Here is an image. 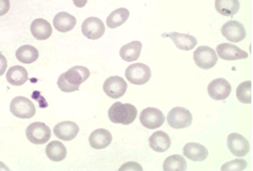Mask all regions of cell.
<instances>
[{"label":"cell","mask_w":253,"mask_h":171,"mask_svg":"<svg viewBox=\"0 0 253 171\" xmlns=\"http://www.w3.org/2000/svg\"><path fill=\"white\" fill-rule=\"evenodd\" d=\"M90 75L89 69L83 66H75L61 74L58 80V88L65 93L77 91L81 84L88 80Z\"/></svg>","instance_id":"obj_1"},{"label":"cell","mask_w":253,"mask_h":171,"mask_svg":"<svg viewBox=\"0 0 253 171\" xmlns=\"http://www.w3.org/2000/svg\"><path fill=\"white\" fill-rule=\"evenodd\" d=\"M137 115V108L129 103L116 102L108 110L110 121L115 124L129 125L135 121Z\"/></svg>","instance_id":"obj_2"},{"label":"cell","mask_w":253,"mask_h":171,"mask_svg":"<svg viewBox=\"0 0 253 171\" xmlns=\"http://www.w3.org/2000/svg\"><path fill=\"white\" fill-rule=\"evenodd\" d=\"M126 80L136 86H143L148 83L151 78V70L144 63H134L126 68L125 72Z\"/></svg>","instance_id":"obj_3"},{"label":"cell","mask_w":253,"mask_h":171,"mask_svg":"<svg viewBox=\"0 0 253 171\" xmlns=\"http://www.w3.org/2000/svg\"><path fill=\"white\" fill-rule=\"evenodd\" d=\"M167 123L174 129L186 128L193 123V115L187 109L175 107L167 115Z\"/></svg>","instance_id":"obj_4"},{"label":"cell","mask_w":253,"mask_h":171,"mask_svg":"<svg viewBox=\"0 0 253 171\" xmlns=\"http://www.w3.org/2000/svg\"><path fill=\"white\" fill-rule=\"evenodd\" d=\"M10 111L18 118L30 119L36 114V107L29 99L24 96H17L10 103Z\"/></svg>","instance_id":"obj_5"},{"label":"cell","mask_w":253,"mask_h":171,"mask_svg":"<svg viewBox=\"0 0 253 171\" xmlns=\"http://www.w3.org/2000/svg\"><path fill=\"white\" fill-rule=\"evenodd\" d=\"M193 59L199 68L208 70L216 65L218 56L213 48L208 46H201L193 52Z\"/></svg>","instance_id":"obj_6"},{"label":"cell","mask_w":253,"mask_h":171,"mask_svg":"<svg viewBox=\"0 0 253 171\" xmlns=\"http://www.w3.org/2000/svg\"><path fill=\"white\" fill-rule=\"evenodd\" d=\"M26 137L34 144H44L51 137V130L43 123H33L28 126L26 131Z\"/></svg>","instance_id":"obj_7"},{"label":"cell","mask_w":253,"mask_h":171,"mask_svg":"<svg viewBox=\"0 0 253 171\" xmlns=\"http://www.w3.org/2000/svg\"><path fill=\"white\" fill-rule=\"evenodd\" d=\"M140 123L148 129L159 128L165 123V116L162 111L154 107H148L143 110L139 117Z\"/></svg>","instance_id":"obj_8"},{"label":"cell","mask_w":253,"mask_h":171,"mask_svg":"<svg viewBox=\"0 0 253 171\" xmlns=\"http://www.w3.org/2000/svg\"><path fill=\"white\" fill-rule=\"evenodd\" d=\"M81 30L84 36L89 40H98L103 36L106 28L99 18L89 17L84 21Z\"/></svg>","instance_id":"obj_9"},{"label":"cell","mask_w":253,"mask_h":171,"mask_svg":"<svg viewBox=\"0 0 253 171\" xmlns=\"http://www.w3.org/2000/svg\"><path fill=\"white\" fill-rule=\"evenodd\" d=\"M127 85L125 80L119 76L108 78L103 85V90L107 96L112 99H118L124 96L126 91Z\"/></svg>","instance_id":"obj_10"},{"label":"cell","mask_w":253,"mask_h":171,"mask_svg":"<svg viewBox=\"0 0 253 171\" xmlns=\"http://www.w3.org/2000/svg\"><path fill=\"white\" fill-rule=\"evenodd\" d=\"M223 37L231 43H240L247 37L244 26L236 20H230L224 24L221 29Z\"/></svg>","instance_id":"obj_11"},{"label":"cell","mask_w":253,"mask_h":171,"mask_svg":"<svg viewBox=\"0 0 253 171\" xmlns=\"http://www.w3.org/2000/svg\"><path fill=\"white\" fill-rule=\"evenodd\" d=\"M208 93L214 100H224L230 96L231 86L227 80L219 78L211 81L208 86Z\"/></svg>","instance_id":"obj_12"},{"label":"cell","mask_w":253,"mask_h":171,"mask_svg":"<svg viewBox=\"0 0 253 171\" xmlns=\"http://www.w3.org/2000/svg\"><path fill=\"white\" fill-rule=\"evenodd\" d=\"M228 148L236 157H244L250 151V144L242 135L233 132L227 137Z\"/></svg>","instance_id":"obj_13"},{"label":"cell","mask_w":253,"mask_h":171,"mask_svg":"<svg viewBox=\"0 0 253 171\" xmlns=\"http://www.w3.org/2000/svg\"><path fill=\"white\" fill-rule=\"evenodd\" d=\"M217 54L221 59L225 61H236L246 59L248 57L247 51L239 48L238 46L230 43H221L217 46Z\"/></svg>","instance_id":"obj_14"},{"label":"cell","mask_w":253,"mask_h":171,"mask_svg":"<svg viewBox=\"0 0 253 171\" xmlns=\"http://www.w3.org/2000/svg\"><path fill=\"white\" fill-rule=\"evenodd\" d=\"M80 131V128L76 123L70 121L62 122L55 126L53 132L56 137L63 141H71L75 139Z\"/></svg>","instance_id":"obj_15"},{"label":"cell","mask_w":253,"mask_h":171,"mask_svg":"<svg viewBox=\"0 0 253 171\" xmlns=\"http://www.w3.org/2000/svg\"><path fill=\"white\" fill-rule=\"evenodd\" d=\"M163 37H170L175 44V46L180 50L183 51H190L193 50L198 44V41L196 37L191 35L181 34L178 32H171V33H164L162 35Z\"/></svg>","instance_id":"obj_16"},{"label":"cell","mask_w":253,"mask_h":171,"mask_svg":"<svg viewBox=\"0 0 253 171\" xmlns=\"http://www.w3.org/2000/svg\"><path fill=\"white\" fill-rule=\"evenodd\" d=\"M112 133L107 129L99 128L91 132L89 137V144L95 149H103L111 144Z\"/></svg>","instance_id":"obj_17"},{"label":"cell","mask_w":253,"mask_h":171,"mask_svg":"<svg viewBox=\"0 0 253 171\" xmlns=\"http://www.w3.org/2000/svg\"><path fill=\"white\" fill-rule=\"evenodd\" d=\"M31 32L37 40L45 41L52 36V28L47 20L39 18L32 21Z\"/></svg>","instance_id":"obj_18"},{"label":"cell","mask_w":253,"mask_h":171,"mask_svg":"<svg viewBox=\"0 0 253 171\" xmlns=\"http://www.w3.org/2000/svg\"><path fill=\"white\" fill-rule=\"evenodd\" d=\"M183 154L185 157L192 161L202 162L205 161L209 155L206 147L198 143H188L183 148Z\"/></svg>","instance_id":"obj_19"},{"label":"cell","mask_w":253,"mask_h":171,"mask_svg":"<svg viewBox=\"0 0 253 171\" xmlns=\"http://www.w3.org/2000/svg\"><path fill=\"white\" fill-rule=\"evenodd\" d=\"M76 18L67 12H60L55 15L53 26L58 32L65 33L70 32L76 26Z\"/></svg>","instance_id":"obj_20"},{"label":"cell","mask_w":253,"mask_h":171,"mask_svg":"<svg viewBox=\"0 0 253 171\" xmlns=\"http://www.w3.org/2000/svg\"><path fill=\"white\" fill-rule=\"evenodd\" d=\"M150 148H152L154 151L158 153H164L170 148V138L167 132L163 131H158L154 132L150 136Z\"/></svg>","instance_id":"obj_21"},{"label":"cell","mask_w":253,"mask_h":171,"mask_svg":"<svg viewBox=\"0 0 253 171\" xmlns=\"http://www.w3.org/2000/svg\"><path fill=\"white\" fill-rule=\"evenodd\" d=\"M142 47V43L138 41H133L122 46L119 54L123 60L126 62H133L138 60V57H140Z\"/></svg>","instance_id":"obj_22"},{"label":"cell","mask_w":253,"mask_h":171,"mask_svg":"<svg viewBox=\"0 0 253 171\" xmlns=\"http://www.w3.org/2000/svg\"><path fill=\"white\" fill-rule=\"evenodd\" d=\"M6 80L12 86H23L28 80V73L22 66H13L7 72Z\"/></svg>","instance_id":"obj_23"},{"label":"cell","mask_w":253,"mask_h":171,"mask_svg":"<svg viewBox=\"0 0 253 171\" xmlns=\"http://www.w3.org/2000/svg\"><path fill=\"white\" fill-rule=\"evenodd\" d=\"M46 154L49 160L53 162H61L66 158V147L59 141H52L46 146Z\"/></svg>","instance_id":"obj_24"},{"label":"cell","mask_w":253,"mask_h":171,"mask_svg":"<svg viewBox=\"0 0 253 171\" xmlns=\"http://www.w3.org/2000/svg\"><path fill=\"white\" fill-rule=\"evenodd\" d=\"M15 56L20 63L30 64L38 60L39 51L32 45H24L17 49Z\"/></svg>","instance_id":"obj_25"},{"label":"cell","mask_w":253,"mask_h":171,"mask_svg":"<svg viewBox=\"0 0 253 171\" xmlns=\"http://www.w3.org/2000/svg\"><path fill=\"white\" fill-rule=\"evenodd\" d=\"M215 9L224 16H233L240 9L239 0H215Z\"/></svg>","instance_id":"obj_26"},{"label":"cell","mask_w":253,"mask_h":171,"mask_svg":"<svg viewBox=\"0 0 253 171\" xmlns=\"http://www.w3.org/2000/svg\"><path fill=\"white\" fill-rule=\"evenodd\" d=\"M130 13L128 9L125 8H119L112 11L109 14V16L107 19V25L109 28H118L122 26L123 24L125 23L128 17H129Z\"/></svg>","instance_id":"obj_27"},{"label":"cell","mask_w":253,"mask_h":171,"mask_svg":"<svg viewBox=\"0 0 253 171\" xmlns=\"http://www.w3.org/2000/svg\"><path fill=\"white\" fill-rule=\"evenodd\" d=\"M187 162L181 155H170L165 160L163 170L165 171H187Z\"/></svg>","instance_id":"obj_28"},{"label":"cell","mask_w":253,"mask_h":171,"mask_svg":"<svg viewBox=\"0 0 253 171\" xmlns=\"http://www.w3.org/2000/svg\"><path fill=\"white\" fill-rule=\"evenodd\" d=\"M236 97L240 102L244 104H251L252 103V82L245 81L240 84L236 88Z\"/></svg>","instance_id":"obj_29"},{"label":"cell","mask_w":253,"mask_h":171,"mask_svg":"<svg viewBox=\"0 0 253 171\" xmlns=\"http://www.w3.org/2000/svg\"><path fill=\"white\" fill-rule=\"evenodd\" d=\"M248 167V162L245 160H234L225 163L221 167L222 171H244Z\"/></svg>","instance_id":"obj_30"},{"label":"cell","mask_w":253,"mask_h":171,"mask_svg":"<svg viewBox=\"0 0 253 171\" xmlns=\"http://www.w3.org/2000/svg\"><path fill=\"white\" fill-rule=\"evenodd\" d=\"M119 171H143L142 166L135 162H128L124 164V166H121Z\"/></svg>","instance_id":"obj_31"},{"label":"cell","mask_w":253,"mask_h":171,"mask_svg":"<svg viewBox=\"0 0 253 171\" xmlns=\"http://www.w3.org/2000/svg\"><path fill=\"white\" fill-rule=\"evenodd\" d=\"M10 8L9 0H0V16L7 14Z\"/></svg>","instance_id":"obj_32"},{"label":"cell","mask_w":253,"mask_h":171,"mask_svg":"<svg viewBox=\"0 0 253 171\" xmlns=\"http://www.w3.org/2000/svg\"><path fill=\"white\" fill-rule=\"evenodd\" d=\"M7 65L8 62L6 60V57L0 52V76H2L5 73Z\"/></svg>","instance_id":"obj_33"},{"label":"cell","mask_w":253,"mask_h":171,"mask_svg":"<svg viewBox=\"0 0 253 171\" xmlns=\"http://www.w3.org/2000/svg\"><path fill=\"white\" fill-rule=\"evenodd\" d=\"M73 2L75 3V5L78 8H83L86 5L88 0H73Z\"/></svg>","instance_id":"obj_34"}]
</instances>
